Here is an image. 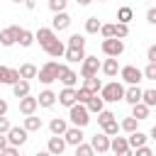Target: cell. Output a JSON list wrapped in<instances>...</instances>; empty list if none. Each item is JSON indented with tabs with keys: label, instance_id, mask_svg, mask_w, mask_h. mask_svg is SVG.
Wrapping results in <instances>:
<instances>
[{
	"label": "cell",
	"instance_id": "6da1fadb",
	"mask_svg": "<svg viewBox=\"0 0 156 156\" xmlns=\"http://www.w3.org/2000/svg\"><path fill=\"white\" fill-rule=\"evenodd\" d=\"M58 71H61V63H58V61H46V63L37 71V78H39V83L51 85L54 80H58Z\"/></svg>",
	"mask_w": 156,
	"mask_h": 156
},
{
	"label": "cell",
	"instance_id": "7a4b0ae2",
	"mask_svg": "<svg viewBox=\"0 0 156 156\" xmlns=\"http://www.w3.org/2000/svg\"><path fill=\"white\" fill-rule=\"evenodd\" d=\"M100 98H102L105 102H117V100H124V85H122V83H117V80L105 83V85L100 88Z\"/></svg>",
	"mask_w": 156,
	"mask_h": 156
},
{
	"label": "cell",
	"instance_id": "3957f363",
	"mask_svg": "<svg viewBox=\"0 0 156 156\" xmlns=\"http://www.w3.org/2000/svg\"><path fill=\"white\" fill-rule=\"evenodd\" d=\"M68 119L73 122V127H85V124L90 122V112H88V107H85V105L76 102V105H71V107H68Z\"/></svg>",
	"mask_w": 156,
	"mask_h": 156
},
{
	"label": "cell",
	"instance_id": "277c9868",
	"mask_svg": "<svg viewBox=\"0 0 156 156\" xmlns=\"http://www.w3.org/2000/svg\"><path fill=\"white\" fill-rule=\"evenodd\" d=\"M102 54L105 56H119L122 51H124V39H117V37H110V39H102Z\"/></svg>",
	"mask_w": 156,
	"mask_h": 156
},
{
	"label": "cell",
	"instance_id": "5b68a950",
	"mask_svg": "<svg viewBox=\"0 0 156 156\" xmlns=\"http://www.w3.org/2000/svg\"><path fill=\"white\" fill-rule=\"evenodd\" d=\"M119 76H122V80H124L127 85H139V80H144V73H141V68H136V66H124V68H119Z\"/></svg>",
	"mask_w": 156,
	"mask_h": 156
},
{
	"label": "cell",
	"instance_id": "8992f818",
	"mask_svg": "<svg viewBox=\"0 0 156 156\" xmlns=\"http://www.w3.org/2000/svg\"><path fill=\"white\" fill-rule=\"evenodd\" d=\"M98 71H100V61H98V56H85V58L80 61V76H83V78L98 76Z\"/></svg>",
	"mask_w": 156,
	"mask_h": 156
},
{
	"label": "cell",
	"instance_id": "52a82bcc",
	"mask_svg": "<svg viewBox=\"0 0 156 156\" xmlns=\"http://www.w3.org/2000/svg\"><path fill=\"white\" fill-rule=\"evenodd\" d=\"M27 129L24 127H10L7 129V141H10V146H22L24 141H27Z\"/></svg>",
	"mask_w": 156,
	"mask_h": 156
},
{
	"label": "cell",
	"instance_id": "ba28073f",
	"mask_svg": "<svg viewBox=\"0 0 156 156\" xmlns=\"http://www.w3.org/2000/svg\"><path fill=\"white\" fill-rule=\"evenodd\" d=\"M20 29H22V27H17V24H12V27H5V29L0 32V44H2V46H12V44H17Z\"/></svg>",
	"mask_w": 156,
	"mask_h": 156
},
{
	"label": "cell",
	"instance_id": "9c48e42d",
	"mask_svg": "<svg viewBox=\"0 0 156 156\" xmlns=\"http://www.w3.org/2000/svg\"><path fill=\"white\" fill-rule=\"evenodd\" d=\"M71 27V15L63 10V12H54V20H51V29L54 32H63Z\"/></svg>",
	"mask_w": 156,
	"mask_h": 156
},
{
	"label": "cell",
	"instance_id": "30bf717a",
	"mask_svg": "<svg viewBox=\"0 0 156 156\" xmlns=\"http://www.w3.org/2000/svg\"><path fill=\"white\" fill-rule=\"evenodd\" d=\"M34 39L39 41V46H41V49H46V46L56 39V32H54L51 27H39V29H37V34H34Z\"/></svg>",
	"mask_w": 156,
	"mask_h": 156
},
{
	"label": "cell",
	"instance_id": "8fae6325",
	"mask_svg": "<svg viewBox=\"0 0 156 156\" xmlns=\"http://www.w3.org/2000/svg\"><path fill=\"white\" fill-rule=\"evenodd\" d=\"M56 100H58V105L71 107V105H76V102H78V90H76V88H63V90L56 95Z\"/></svg>",
	"mask_w": 156,
	"mask_h": 156
},
{
	"label": "cell",
	"instance_id": "7c38bea8",
	"mask_svg": "<svg viewBox=\"0 0 156 156\" xmlns=\"http://www.w3.org/2000/svg\"><path fill=\"white\" fill-rule=\"evenodd\" d=\"M58 80H61L66 88H73V85L78 83V73H76L73 68H68V66H63V63H61V71H58Z\"/></svg>",
	"mask_w": 156,
	"mask_h": 156
},
{
	"label": "cell",
	"instance_id": "4fadbf2b",
	"mask_svg": "<svg viewBox=\"0 0 156 156\" xmlns=\"http://www.w3.org/2000/svg\"><path fill=\"white\" fill-rule=\"evenodd\" d=\"M83 127H68L66 132H63V139H66V144H71V146H78L80 141H83Z\"/></svg>",
	"mask_w": 156,
	"mask_h": 156
},
{
	"label": "cell",
	"instance_id": "5bb4252c",
	"mask_svg": "<svg viewBox=\"0 0 156 156\" xmlns=\"http://www.w3.org/2000/svg\"><path fill=\"white\" fill-rule=\"evenodd\" d=\"M90 146H93L98 154H105V151H110V136H107L105 132H100V134H95V136L90 139Z\"/></svg>",
	"mask_w": 156,
	"mask_h": 156
},
{
	"label": "cell",
	"instance_id": "9a60e30c",
	"mask_svg": "<svg viewBox=\"0 0 156 156\" xmlns=\"http://www.w3.org/2000/svg\"><path fill=\"white\" fill-rule=\"evenodd\" d=\"M100 71H102L107 78H115V76L119 73V63H117V58H115V56H107V58L100 63Z\"/></svg>",
	"mask_w": 156,
	"mask_h": 156
},
{
	"label": "cell",
	"instance_id": "2e32d148",
	"mask_svg": "<svg viewBox=\"0 0 156 156\" xmlns=\"http://www.w3.org/2000/svg\"><path fill=\"white\" fill-rule=\"evenodd\" d=\"M37 107H39V102H37V98H32V95H24V98H20V112L27 117V115H34L37 112Z\"/></svg>",
	"mask_w": 156,
	"mask_h": 156
},
{
	"label": "cell",
	"instance_id": "e0dca14e",
	"mask_svg": "<svg viewBox=\"0 0 156 156\" xmlns=\"http://www.w3.org/2000/svg\"><path fill=\"white\" fill-rule=\"evenodd\" d=\"M63 149H66V139H63V136H58V134H54V136L49 139V144H46V151H49L51 156L63 154Z\"/></svg>",
	"mask_w": 156,
	"mask_h": 156
},
{
	"label": "cell",
	"instance_id": "ac0fdd59",
	"mask_svg": "<svg viewBox=\"0 0 156 156\" xmlns=\"http://www.w3.org/2000/svg\"><path fill=\"white\" fill-rule=\"evenodd\" d=\"M44 51H46L49 56H54V58H61V56L66 54V44H63V41H61L58 37H56V39H54V41H51V44H49V46H46Z\"/></svg>",
	"mask_w": 156,
	"mask_h": 156
},
{
	"label": "cell",
	"instance_id": "d6986e66",
	"mask_svg": "<svg viewBox=\"0 0 156 156\" xmlns=\"http://www.w3.org/2000/svg\"><path fill=\"white\" fill-rule=\"evenodd\" d=\"M141 88L139 85H129V88H124V100L129 102V105H136V102H141Z\"/></svg>",
	"mask_w": 156,
	"mask_h": 156
},
{
	"label": "cell",
	"instance_id": "ffe728a7",
	"mask_svg": "<svg viewBox=\"0 0 156 156\" xmlns=\"http://www.w3.org/2000/svg\"><path fill=\"white\" fill-rule=\"evenodd\" d=\"M37 102H39V107H54L56 105V93L54 90H41Z\"/></svg>",
	"mask_w": 156,
	"mask_h": 156
},
{
	"label": "cell",
	"instance_id": "44dd1931",
	"mask_svg": "<svg viewBox=\"0 0 156 156\" xmlns=\"http://www.w3.org/2000/svg\"><path fill=\"white\" fill-rule=\"evenodd\" d=\"M146 139H149V136H146L144 132H139V129H136V132H132V134L127 136V144H129V149H139V146H144V144H146Z\"/></svg>",
	"mask_w": 156,
	"mask_h": 156
},
{
	"label": "cell",
	"instance_id": "7402d4cb",
	"mask_svg": "<svg viewBox=\"0 0 156 156\" xmlns=\"http://www.w3.org/2000/svg\"><path fill=\"white\" fill-rule=\"evenodd\" d=\"M66 61L68 63H80L83 58H85V49H71V46H66Z\"/></svg>",
	"mask_w": 156,
	"mask_h": 156
},
{
	"label": "cell",
	"instance_id": "603a6c76",
	"mask_svg": "<svg viewBox=\"0 0 156 156\" xmlns=\"http://www.w3.org/2000/svg\"><path fill=\"white\" fill-rule=\"evenodd\" d=\"M49 129H51V134H58V136H63V132L68 129V122H66L63 117H54V119L49 122Z\"/></svg>",
	"mask_w": 156,
	"mask_h": 156
},
{
	"label": "cell",
	"instance_id": "cb8c5ba5",
	"mask_svg": "<svg viewBox=\"0 0 156 156\" xmlns=\"http://www.w3.org/2000/svg\"><path fill=\"white\" fill-rule=\"evenodd\" d=\"M12 95H15V98H24V95H29V80L20 78V80L12 85Z\"/></svg>",
	"mask_w": 156,
	"mask_h": 156
},
{
	"label": "cell",
	"instance_id": "d4e9b609",
	"mask_svg": "<svg viewBox=\"0 0 156 156\" xmlns=\"http://www.w3.org/2000/svg\"><path fill=\"white\" fill-rule=\"evenodd\" d=\"M110 149L115 151V154H119V151H124V149H129V144H127V136H110Z\"/></svg>",
	"mask_w": 156,
	"mask_h": 156
},
{
	"label": "cell",
	"instance_id": "484cf974",
	"mask_svg": "<svg viewBox=\"0 0 156 156\" xmlns=\"http://www.w3.org/2000/svg\"><path fill=\"white\" fill-rule=\"evenodd\" d=\"M17 71H20V78L29 80V78H37V71H39V68H37L34 63H22V66H20Z\"/></svg>",
	"mask_w": 156,
	"mask_h": 156
},
{
	"label": "cell",
	"instance_id": "4316f807",
	"mask_svg": "<svg viewBox=\"0 0 156 156\" xmlns=\"http://www.w3.org/2000/svg\"><path fill=\"white\" fill-rule=\"evenodd\" d=\"M83 88H85V90H90V93H100V88H102V80H100L98 76L83 78Z\"/></svg>",
	"mask_w": 156,
	"mask_h": 156
},
{
	"label": "cell",
	"instance_id": "83f0119b",
	"mask_svg": "<svg viewBox=\"0 0 156 156\" xmlns=\"http://www.w3.org/2000/svg\"><path fill=\"white\" fill-rule=\"evenodd\" d=\"M102 105H105V100H102V98H100L98 93H95V95H93V98H90V100L85 102V107H88V112H95V115H98L100 110H105Z\"/></svg>",
	"mask_w": 156,
	"mask_h": 156
},
{
	"label": "cell",
	"instance_id": "f1b7e54d",
	"mask_svg": "<svg viewBox=\"0 0 156 156\" xmlns=\"http://www.w3.org/2000/svg\"><path fill=\"white\" fill-rule=\"evenodd\" d=\"M132 117L134 119H146L149 117V105H144V102H136V105H132Z\"/></svg>",
	"mask_w": 156,
	"mask_h": 156
},
{
	"label": "cell",
	"instance_id": "f546056e",
	"mask_svg": "<svg viewBox=\"0 0 156 156\" xmlns=\"http://www.w3.org/2000/svg\"><path fill=\"white\" fill-rule=\"evenodd\" d=\"M24 129H27V132H39V129H41V117L27 115V117H24Z\"/></svg>",
	"mask_w": 156,
	"mask_h": 156
},
{
	"label": "cell",
	"instance_id": "4dcf8cb0",
	"mask_svg": "<svg viewBox=\"0 0 156 156\" xmlns=\"http://www.w3.org/2000/svg\"><path fill=\"white\" fill-rule=\"evenodd\" d=\"M132 17H134V10H132V7H127V5H124V7H119V10H117V22L129 24V22H132Z\"/></svg>",
	"mask_w": 156,
	"mask_h": 156
},
{
	"label": "cell",
	"instance_id": "1f68e13d",
	"mask_svg": "<svg viewBox=\"0 0 156 156\" xmlns=\"http://www.w3.org/2000/svg\"><path fill=\"white\" fill-rule=\"evenodd\" d=\"M17 44H20V46H24V49H27V46H32V44H34V34H32L29 29H20Z\"/></svg>",
	"mask_w": 156,
	"mask_h": 156
},
{
	"label": "cell",
	"instance_id": "d6a6232c",
	"mask_svg": "<svg viewBox=\"0 0 156 156\" xmlns=\"http://www.w3.org/2000/svg\"><path fill=\"white\" fill-rule=\"evenodd\" d=\"M100 27H102V22H100L98 17H88V20H85V32H88V34H98Z\"/></svg>",
	"mask_w": 156,
	"mask_h": 156
},
{
	"label": "cell",
	"instance_id": "836d02e7",
	"mask_svg": "<svg viewBox=\"0 0 156 156\" xmlns=\"http://www.w3.org/2000/svg\"><path fill=\"white\" fill-rule=\"evenodd\" d=\"M66 46H71V49H85V37L83 34H71Z\"/></svg>",
	"mask_w": 156,
	"mask_h": 156
},
{
	"label": "cell",
	"instance_id": "e575fe53",
	"mask_svg": "<svg viewBox=\"0 0 156 156\" xmlns=\"http://www.w3.org/2000/svg\"><path fill=\"white\" fill-rule=\"evenodd\" d=\"M136 124H139V119H134V117H124L122 122H119V129H124V132H136Z\"/></svg>",
	"mask_w": 156,
	"mask_h": 156
},
{
	"label": "cell",
	"instance_id": "d590c367",
	"mask_svg": "<svg viewBox=\"0 0 156 156\" xmlns=\"http://www.w3.org/2000/svg\"><path fill=\"white\" fill-rule=\"evenodd\" d=\"M73 156H95V149H93L90 144H83V141H80V144L76 146V154H73Z\"/></svg>",
	"mask_w": 156,
	"mask_h": 156
},
{
	"label": "cell",
	"instance_id": "8d00e7d4",
	"mask_svg": "<svg viewBox=\"0 0 156 156\" xmlns=\"http://www.w3.org/2000/svg\"><path fill=\"white\" fill-rule=\"evenodd\" d=\"M102 132H105L107 136H115V134L119 132V122H117V119H110L107 124H102Z\"/></svg>",
	"mask_w": 156,
	"mask_h": 156
},
{
	"label": "cell",
	"instance_id": "74e56055",
	"mask_svg": "<svg viewBox=\"0 0 156 156\" xmlns=\"http://www.w3.org/2000/svg\"><path fill=\"white\" fill-rule=\"evenodd\" d=\"M141 102L149 107H156V90H144L141 93Z\"/></svg>",
	"mask_w": 156,
	"mask_h": 156
},
{
	"label": "cell",
	"instance_id": "f35d334b",
	"mask_svg": "<svg viewBox=\"0 0 156 156\" xmlns=\"http://www.w3.org/2000/svg\"><path fill=\"white\" fill-rule=\"evenodd\" d=\"M10 71H12V68H7V66H0V83H5V85H15V80H12Z\"/></svg>",
	"mask_w": 156,
	"mask_h": 156
},
{
	"label": "cell",
	"instance_id": "ab89813d",
	"mask_svg": "<svg viewBox=\"0 0 156 156\" xmlns=\"http://www.w3.org/2000/svg\"><path fill=\"white\" fill-rule=\"evenodd\" d=\"M110 119H115V112H110V110H100V112H98V124H100V127L107 124Z\"/></svg>",
	"mask_w": 156,
	"mask_h": 156
},
{
	"label": "cell",
	"instance_id": "60d3db41",
	"mask_svg": "<svg viewBox=\"0 0 156 156\" xmlns=\"http://www.w3.org/2000/svg\"><path fill=\"white\" fill-rule=\"evenodd\" d=\"M127 34H129V24H122V22H117V24H115V37H117V39H124Z\"/></svg>",
	"mask_w": 156,
	"mask_h": 156
},
{
	"label": "cell",
	"instance_id": "b9f144b4",
	"mask_svg": "<svg viewBox=\"0 0 156 156\" xmlns=\"http://www.w3.org/2000/svg\"><path fill=\"white\" fill-rule=\"evenodd\" d=\"M141 73H144V78H146V80H156V63H154V61H149V66H146Z\"/></svg>",
	"mask_w": 156,
	"mask_h": 156
},
{
	"label": "cell",
	"instance_id": "7bdbcfd3",
	"mask_svg": "<svg viewBox=\"0 0 156 156\" xmlns=\"http://www.w3.org/2000/svg\"><path fill=\"white\" fill-rule=\"evenodd\" d=\"M66 2L68 0H49V10L51 12H63L66 10Z\"/></svg>",
	"mask_w": 156,
	"mask_h": 156
},
{
	"label": "cell",
	"instance_id": "ee69618b",
	"mask_svg": "<svg viewBox=\"0 0 156 156\" xmlns=\"http://www.w3.org/2000/svg\"><path fill=\"white\" fill-rule=\"evenodd\" d=\"M93 95H95V93H90V90H85V88H78V102H80V105H85Z\"/></svg>",
	"mask_w": 156,
	"mask_h": 156
},
{
	"label": "cell",
	"instance_id": "f6af8a7d",
	"mask_svg": "<svg viewBox=\"0 0 156 156\" xmlns=\"http://www.w3.org/2000/svg\"><path fill=\"white\" fill-rule=\"evenodd\" d=\"M100 34H102L105 39L115 37V24H102V27H100Z\"/></svg>",
	"mask_w": 156,
	"mask_h": 156
},
{
	"label": "cell",
	"instance_id": "bcb514c9",
	"mask_svg": "<svg viewBox=\"0 0 156 156\" xmlns=\"http://www.w3.org/2000/svg\"><path fill=\"white\" fill-rule=\"evenodd\" d=\"M134 156H154V151L144 144V146H139V149H134Z\"/></svg>",
	"mask_w": 156,
	"mask_h": 156
},
{
	"label": "cell",
	"instance_id": "7dc6e473",
	"mask_svg": "<svg viewBox=\"0 0 156 156\" xmlns=\"http://www.w3.org/2000/svg\"><path fill=\"white\" fill-rule=\"evenodd\" d=\"M146 22L156 27V7H149V10H146Z\"/></svg>",
	"mask_w": 156,
	"mask_h": 156
},
{
	"label": "cell",
	"instance_id": "c3c4849f",
	"mask_svg": "<svg viewBox=\"0 0 156 156\" xmlns=\"http://www.w3.org/2000/svg\"><path fill=\"white\" fill-rule=\"evenodd\" d=\"M0 156H20V151H17V146H5L0 151Z\"/></svg>",
	"mask_w": 156,
	"mask_h": 156
},
{
	"label": "cell",
	"instance_id": "681fc988",
	"mask_svg": "<svg viewBox=\"0 0 156 156\" xmlns=\"http://www.w3.org/2000/svg\"><path fill=\"white\" fill-rule=\"evenodd\" d=\"M10 127H12V124H10V122H7V117L2 115V117H0V134H7V129H10Z\"/></svg>",
	"mask_w": 156,
	"mask_h": 156
},
{
	"label": "cell",
	"instance_id": "f907efd6",
	"mask_svg": "<svg viewBox=\"0 0 156 156\" xmlns=\"http://www.w3.org/2000/svg\"><path fill=\"white\" fill-rule=\"evenodd\" d=\"M146 58L156 63V44H154V46H149V51H146Z\"/></svg>",
	"mask_w": 156,
	"mask_h": 156
},
{
	"label": "cell",
	"instance_id": "816d5d0a",
	"mask_svg": "<svg viewBox=\"0 0 156 156\" xmlns=\"http://www.w3.org/2000/svg\"><path fill=\"white\" fill-rule=\"evenodd\" d=\"M5 146H10V141H7V134H0V151H2Z\"/></svg>",
	"mask_w": 156,
	"mask_h": 156
},
{
	"label": "cell",
	"instance_id": "f5cc1de1",
	"mask_svg": "<svg viewBox=\"0 0 156 156\" xmlns=\"http://www.w3.org/2000/svg\"><path fill=\"white\" fill-rule=\"evenodd\" d=\"M2 115H7V100L0 98V117H2Z\"/></svg>",
	"mask_w": 156,
	"mask_h": 156
},
{
	"label": "cell",
	"instance_id": "db71d44e",
	"mask_svg": "<svg viewBox=\"0 0 156 156\" xmlns=\"http://www.w3.org/2000/svg\"><path fill=\"white\" fill-rule=\"evenodd\" d=\"M24 7H27V10H34V7H37V0H24Z\"/></svg>",
	"mask_w": 156,
	"mask_h": 156
},
{
	"label": "cell",
	"instance_id": "11a10c76",
	"mask_svg": "<svg viewBox=\"0 0 156 156\" xmlns=\"http://www.w3.org/2000/svg\"><path fill=\"white\" fill-rule=\"evenodd\" d=\"M115 156H134V149H124V151H119V154H115Z\"/></svg>",
	"mask_w": 156,
	"mask_h": 156
},
{
	"label": "cell",
	"instance_id": "9f6ffc18",
	"mask_svg": "<svg viewBox=\"0 0 156 156\" xmlns=\"http://www.w3.org/2000/svg\"><path fill=\"white\" fill-rule=\"evenodd\" d=\"M76 2H78V5H83V7H85V5H90V2H93V0H76Z\"/></svg>",
	"mask_w": 156,
	"mask_h": 156
},
{
	"label": "cell",
	"instance_id": "6f0895ef",
	"mask_svg": "<svg viewBox=\"0 0 156 156\" xmlns=\"http://www.w3.org/2000/svg\"><path fill=\"white\" fill-rule=\"evenodd\" d=\"M149 136H151V139H156V124L151 127V134H149Z\"/></svg>",
	"mask_w": 156,
	"mask_h": 156
},
{
	"label": "cell",
	"instance_id": "680465c9",
	"mask_svg": "<svg viewBox=\"0 0 156 156\" xmlns=\"http://www.w3.org/2000/svg\"><path fill=\"white\" fill-rule=\"evenodd\" d=\"M34 156H51V154H49V151H37Z\"/></svg>",
	"mask_w": 156,
	"mask_h": 156
},
{
	"label": "cell",
	"instance_id": "91938a15",
	"mask_svg": "<svg viewBox=\"0 0 156 156\" xmlns=\"http://www.w3.org/2000/svg\"><path fill=\"white\" fill-rule=\"evenodd\" d=\"M12 2H24V0H12Z\"/></svg>",
	"mask_w": 156,
	"mask_h": 156
},
{
	"label": "cell",
	"instance_id": "94428289",
	"mask_svg": "<svg viewBox=\"0 0 156 156\" xmlns=\"http://www.w3.org/2000/svg\"><path fill=\"white\" fill-rule=\"evenodd\" d=\"M98 2H105V0H98Z\"/></svg>",
	"mask_w": 156,
	"mask_h": 156
},
{
	"label": "cell",
	"instance_id": "6125c7cd",
	"mask_svg": "<svg viewBox=\"0 0 156 156\" xmlns=\"http://www.w3.org/2000/svg\"><path fill=\"white\" fill-rule=\"evenodd\" d=\"M58 156H63V154H58Z\"/></svg>",
	"mask_w": 156,
	"mask_h": 156
}]
</instances>
